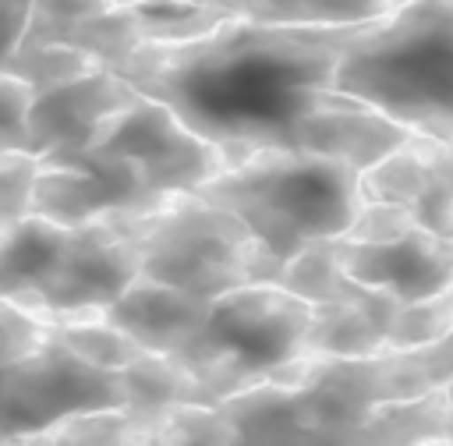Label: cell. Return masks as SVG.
I'll use <instances>...</instances> for the list:
<instances>
[{"label":"cell","instance_id":"19","mask_svg":"<svg viewBox=\"0 0 453 446\" xmlns=\"http://www.w3.org/2000/svg\"><path fill=\"white\" fill-rule=\"evenodd\" d=\"M96 67H99L96 57H88L67 42H21V46L7 50V57H4V71L21 78L25 85H32L35 92L74 81Z\"/></svg>","mask_w":453,"mask_h":446},{"label":"cell","instance_id":"24","mask_svg":"<svg viewBox=\"0 0 453 446\" xmlns=\"http://www.w3.org/2000/svg\"><path fill=\"white\" fill-rule=\"evenodd\" d=\"M0 308H4V333H0V340H4L0 365H4V361H14V358L35 350L46 340L50 322L42 315H35L32 308H25L21 301H14V297H4Z\"/></svg>","mask_w":453,"mask_h":446},{"label":"cell","instance_id":"26","mask_svg":"<svg viewBox=\"0 0 453 446\" xmlns=\"http://www.w3.org/2000/svg\"><path fill=\"white\" fill-rule=\"evenodd\" d=\"M117 0H35L32 7V18H28V28H25V39H39L53 28H64L71 21H81L88 14H99V11H110ZM21 39V42H25ZM18 42V46H21Z\"/></svg>","mask_w":453,"mask_h":446},{"label":"cell","instance_id":"27","mask_svg":"<svg viewBox=\"0 0 453 446\" xmlns=\"http://www.w3.org/2000/svg\"><path fill=\"white\" fill-rule=\"evenodd\" d=\"M35 0H4V21H7V50H14L25 39L28 18H32Z\"/></svg>","mask_w":453,"mask_h":446},{"label":"cell","instance_id":"1","mask_svg":"<svg viewBox=\"0 0 453 446\" xmlns=\"http://www.w3.org/2000/svg\"><path fill=\"white\" fill-rule=\"evenodd\" d=\"M368 25L234 18L198 39L145 42L110 67L173 106L237 163L258 149H304L308 117Z\"/></svg>","mask_w":453,"mask_h":446},{"label":"cell","instance_id":"14","mask_svg":"<svg viewBox=\"0 0 453 446\" xmlns=\"http://www.w3.org/2000/svg\"><path fill=\"white\" fill-rule=\"evenodd\" d=\"M400 308H375L357 301L311 304V329L304 358H361L389 347V326Z\"/></svg>","mask_w":453,"mask_h":446},{"label":"cell","instance_id":"17","mask_svg":"<svg viewBox=\"0 0 453 446\" xmlns=\"http://www.w3.org/2000/svg\"><path fill=\"white\" fill-rule=\"evenodd\" d=\"M453 439V396L449 386L386 400L365 414V421L354 428L350 442H449Z\"/></svg>","mask_w":453,"mask_h":446},{"label":"cell","instance_id":"6","mask_svg":"<svg viewBox=\"0 0 453 446\" xmlns=\"http://www.w3.org/2000/svg\"><path fill=\"white\" fill-rule=\"evenodd\" d=\"M4 407H0V439L4 442H35L57 421L74 414L127 407L124 372L92 365L71 343H64L53 326L46 340L4 361Z\"/></svg>","mask_w":453,"mask_h":446},{"label":"cell","instance_id":"4","mask_svg":"<svg viewBox=\"0 0 453 446\" xmlns=\"http://www.w3.org/2000/svg\"><path fill=\"white\" fill-rule=\"evenodd\" d=\"M308 329L311 301L280 283H244L212 301L198 336L173 358L223 404L304 358Z\"/></svg>","mask_w":453,"mask_h":446},{"label":"cell","instance_id":"13","mask_svg":"<svg viewBox=\"0 0 453 446\" xmlns=\"http://www.w3.org/2000/svg\"><path fill=\"white\" fill-rule=\"evenodd\" d=\"M209 308L212 301L142 273L113 304H106L103 315L124 333H131L145 350L177 354L198 336L209 319Z\"/></svg>","mask_w":453,"mask_h":446},{"label":"cell","instance_id":"28","mask_svg":"<svg viewBox=\"0 0 453 446\" xmlns=\"http://www.w3.org/2000/svg\"><path fill=\"white\" fill-rule=\"evenodd\" d=\"M205 4H216V7H226L230 0H205ZM226 11H230V7H226Z\"/></svg>","mask_w":453,"mask_h":446},{"label":"cell","instance_id":"16","mask_svg":"<svg viewBox=\"0 0 453 446\" xmlns=\"http://www.w3.org/2000/svg\"><path fill=\"white\" fill-rule=\"evenodd\" d=\"M219 407L237 425L241 442H315L294 386L265 379L251 389L226 396Z\"/></svg>","mask_w":453,"mask_h":446},{"label":"cell","instance_id":"18","mask_svg":"<svg viewBox=\"0 0 453 446\" xmlns=\"http://www.w3.org/2000/svg\"><path fill=\"white\" fill-rule=\"evenodd\" d=\"M120 372L127 386V407L142 418H163L173 404H216L202 379L191 375L173 354L145 350Z\"/></svg>","mask_w":453,"mask_h":446},{"label":"cell","instance_id":"23","mask_svg":"<svg viewBox=\"0 0 453 446\" xmlns=\"http://www.w3.org/2000/svg\"><path fill=\"white\" fill-rule=\"evenodd\" d=\"M414 227H418V219L407 205L382 202V198H365L343 237H350V241H393V237H403Z\"/></svg>","mask_w":453,"mask_h":446},{"label":"cell","instance_id":"22","mask_svg":"<svg viewBox=\"0 0 453 446\" xmlns=\"http://www.w3.org/2000/svg\"><path fill=\"white\" fill-rule=\"evenodd\" d=\"M42 156L25 149H4L0 156V223H14L32 212V195L39 181Z\"/></svg>","mask_w":453,"mask_h":446},{"label":"cell","instance_id":"12","mask_svg":"<svg viewBox=\"0 0 453 446\" xmlns=\"http://www.w3.org/2000/svg\"><path fill=\"white\" fill-rule=\"evenodd\" d=\"M134 99H142V88L131 85L110 64H99L96 71H88L74 81H64L57 88L35 92L25 152L50 156L60 149H81L96 138L103 120H110L117 110L131 106Z\"/></svg>","mask_w":453,"mask_h":446},{"label":"cell","instance_id":"8","mask_svg":"<svg viewBox=\"0 0 453 446\" xmlns=\"http://www.w3.org/2000/svg\"><path fill=\"white\" fill-rule=\"evenodd\" d=\"M170 198L173 195L156 191L142 166L124 152L81 145L42 156L32 212H42L64 227H81L117 212H149Z\"/></svg>","mask_w":453,"mask_h":446},{"label":"cell","instance_id":"3","mask_svg":"<svg viewBox=\"0 0 453 446\" xmlns=\"http://www.w3.org/2000/svg\"><path fill=\"white\" fill-rule=\"evenodd\" d=\"M333 88L453 142V0H407L375 18L347 46Z\"/></svg>","mask_w":453,"mask_h":446},{"label":"cell","instance_id":"10","mask_svg":"<svg viewBox=\"0 0 453 446\" xmlns=\"http://www.w3.org/2000/svg\"><path fill=\"white\" fill-rule=\"evenodd\" d=\"M361 195L400 202L421 227L453 237V142L411 131L393 152L361 170Z\"/></svg>","mask_w":453,"mask_h":446},{"label":"cell","instance_id":"15","mask_svg":"<svg viewBox=\"0 0 453 446\" xmlns=\"http://www.w3.org/2000/svg\"><path fill=\"white\" fill-rule=\"evenodd\" d=\"M0 227H4V269H0L4 297L28 301L42 287V280L53 273L71 227L42 212H25L21 219L0 223Z\"/></svg>","mask_w":453,"mask_h":446},{"label":"cell","instance_id":"11","mask_svg":"<svg viewBox=\"0 0 453 446\" xmlns=\"http://www.w3.org/2000/svg\"><path fill=\"white\" fill-rule=\"evenodd\" d=\"M336 248L343 269L354 280L393 294L400 304H414L453 287V237L421 223L393 241L340 237Z\"/></svg>","mask_w":453,"mask_h":446},{"label":"cell","instance_id":"9","mask_svg":"<svg viewBox=\"0 0 453 446\" xmlns=\"http://www.w3.org/2000/svg\"><path fill=\"white\" fill-rule=\"evenodd\" d=\"M88 145L124 152L163 195L198 191L205 181L230 166V156L212 138L195 131L173 106L145 92L142 99L103 120Z\"/></svg>","mask_w":453,"mask_h":446},{"label":"cell","instance_id":"20","mask_svg":"<svg viewBox=\"0 0 453 446\" xmlns=\"http://www.w3.org/2000/svg\"><path fill=\"white\" fill-rule=\"evenodd\" d=\"M53 333L71 343L81 358H88L92 365H103V368H127L131 361H138L145 354V347L124 333L120 326H113L106 315H88V319H67V322H50Z\"/></svg>","mask_w":453,"mask_h":446},{"label":"cell","instance_id":"25","mask_svg":"<svg viewBox=\"0 0 453 446\" xmlns=\"http://www.w3.org/2000/svg\"><path fill=\"white\" fill-rule=\"evenodd\" d=\"M0 88H4V99H0V110H4L0 145H4V149H25L28 117H32V103H35V88L25 85L21 78L7 74V71H4V78H0Z\"/></svg>","mask_w":453,"mask_h":446},{"label":"cell","instance_id":"7","mask_svg":"<svg viewBox=\"0 0 453 446\" xmlns=\"http://www.w3.org/2000/svg\"><path fill=\"white\" fill-rule=\"evenodd\" d=\"M149 212H117L71 227L53 273L21 304L46 322L103 315L106 304L142 276V230Z\"/></svg>","mask_w":453,"mask_h":446},{"label":"cell","instance_id":"30","mask_svg":"<svg viewBox=\"0 0 453 446\" xmlns=\"http://www.w3.org/2000/svg\"><path fill=\"white\" fill-rule=\"evenodd\" d=\"M449 442H453V439H449Z\"/></svg>","mask_w":453,"mask_h":446},{"label":"cell","instance_id":"29","mask_svg":"<svg viewBox=\"0 0 453 446\" xmlns=\"http://www.w3.org/2000/svg\"><path fill=\"white\" fill-rule=\"evenodd\" d=\"M449 396H453V382H449Z\"/></svg>","mask_w":453,"mask_h":446},{"label":"cell","instance_id":"5","mask_svg":"<svg viewBox=\"0 0 453 446\" xmlns=\"http://www.w3.org/2000/svg\"><path fill=\"white\" fill-rule=\"evenodd\" d=\"M255 244L258 237L237 212L198 191H177L145 219L142 273L216 301L226 290L251 283Z\"/></svg>","mask_w":453,"mask_h":446},{"label":"cell","instance_id":"21","mask_svg":"<svg viewBox=\"0 0 453 446\" xmlns=\"http://www.w3.org/2000/svg\"><path fill=\"white\" fill-rule=\"evenodd\" d=\"M159 442H241L219 404H173L159 418Z\"/></svg>","mask_w":453,"mask_h":446},{"label":"cell","instance_id":"2","mask_svg":"<svg viewBox=\"0 0 453 446\" xmlns=\"http://www.w3.org/2000/svg\"><path fill=\"white\" fill-rule=\"evenodd\" d=\"M198 195L237 212L283 258L319 237H343L365 202L361 166L308 149H258L205 181Z\"/></svg>","mask_w":453,"mask_h":446}]
</instances>
